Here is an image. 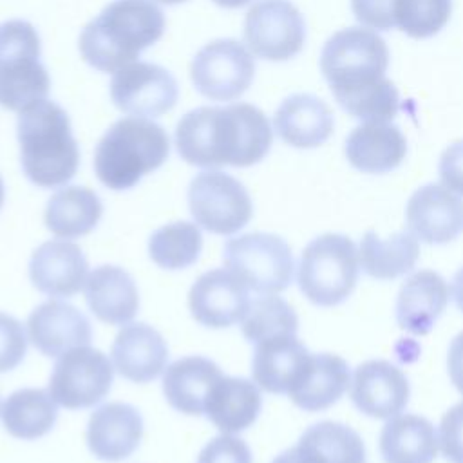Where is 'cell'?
<instances>
[{
    "label": "cell",
    "instance_id": "obj_25",
    "mask_svg": "<svg viewBox=\"0 0 463 463\" xmlns=\"http://www.w3.org/2000/svg\"><path fill=\"white\" fill-rule=\"evenodd\" d=\"M277 136L295 148L324 145L335 127L331 109L317 96L298 92L288 96L273 116Z\"/></svg>",
    "mask_w": 463,
    "mask_h": 463
},
{
    "label": "cell",
    "instance_id": "obj_47",
    "mask_svg": "<svg viewBox=\"0 0 463 463\" xmlns=\"http://www.w3.org/2000/svg\"><path fill=\"white\" fill-rule=\"evenodd\" d=\"M4 199H5V186H4V181H2V175H0V208L4 204Z\"/></svg>",
    "mask_w": 463,
    "mask_h": 463
},
{
    "label": "cell",
    "instance_id": "obj_9",
    "mask_svg": "<svg viewBox=\"0 0 463 463\" xmlns=\"http://www.w3.org/2000/svg\"><path fill=\"white\" fill-rule=\"evenodd\" d=\"M188 206L195 224L217 235H233L253 215V203L244 184L219 170H204L190 181Z\"/></svg>",
    "mask_w": 463,
    "mask_h": 463
},
{
    "label": "cell",
    "instance_id": "obj_14",
    "mask_svg": "<svg viewBox=\"0 0 463 463\" xmlns=\"http://www.w3.org/2000/svg\"><path fill=\"white\" fill-rule=\"evenodd\" d=\"M248 288L224 268L204 271L190 288L188 307L195 322L222 329L242 320L248 311Z\"/></svg>",
    "mask_w": 463,
    "mask_h": 463
},
{
    "label": "cell",
    "instance_id": "obj_24",
    "mask_svg": "<svg viewBox=\"0 0 463 463\" xmlns=\"http://www.w3.org/2000/svg\"><path fill=\"white\" fill-rule=\"evenodd\" d=\"M449 286L432 269L414 271L396 297V322L412 335H427L449 304Z\"/></svg>",
    "mask_w": 463,
    "mask_h": 463
},
{
    "label": "cell",
    "instance_id": "obj_31",
    "mask_svg": "<svg viewBox=\"0 0 463 463\" xmlns=\"http://www.w3.org/2000/svg\"><path fill=\"white\" fill-rule=\"evenodd\" d=\"M420 257L418 239L407 232H396L382 239L376 232H367L358 248L360 268L373 279L392 280L409 273Z\"/></svg>",
    "mask_w": 463,
    "mask_h": 463
},
{
    "label": "cell",
    "instance_id": "obj_10",
    "mask_svg": "<svg viewBox=\"0 0 463 463\" xmlns=\"http://www.w3.org/2000/svg\"><path fill=\"white\" fill-rule=\"evenodd\" d=\"M255 61L246 45L219 38L203 45L192 63L190 78L199 94L213 101H233L251 85Z\"/></svg>",
    "mask_w": 463,
    "mask_h": 463
},
{
    "label": "cell",
    "instance_id": "obj_46",
    "mask_svg": "<svg viewBox=\"0 0 463 463\" xmlns=\"http://www.w3.org/2000/svg\"><path fill=\"white\" fill-rule=\"evenodd\" d=\"M212 2L217 4V5H221V7H224V9H237V7L246 5V4L251 2V0H212Z\"/></svg>",
    "mask_w": 463,
    "mask_h": 463
},
{
    "label": "cell",
    "instance_id": "obj_37",
    "mask_svg": "<svg viewBox=\"0 0 463 463\" xmlns=\"http://www.w3.org/2000/svg\"><path fill=\"white\" fill-rule=\"evenodd\" d=\"M450 13L452 0H394L396 27L416 40L438 34Z\"/></svg>",
    "mask_w": 463,
    "mask_h": 463
},
{
    "label": "cell",
    "instance_id": "obj_13",
    "mask_svg": "<svg viewBox=\"0 0 463 463\" xmlns=\"http://www.w3.org/2000/svg\"><path fill=\"white\" fill-rule=\"evenodd\" d=\"M109 90L112 103L136 118H157L172 110L179 98L175 78L150 61H132L116 71Z\"/></svg>",
    "mask_w": 463,
    "mask_h": 463
},
{
    "label": "cell",
    "instance_id": "obj_22",
    "mask_svg": "<svg viewBox=\"0 0 463 463\" xmlns=\"http://www.w3.org/2000/svg\"><path fill=\"white\" fill-rule=\"evenodd\" d=\"M344 152L356 170L385 174L405 159L407 139L391 121H364L345 137Z\"/></svg>",
    "mask_w": 463,
    "mask_h": 463
},
{
    "label": "cell",
    "instance_id": "obj_44",
    "mask_svg": "<svg viewBox=\"0 0 463 463\" xmlns=\"http://www.w3.org/2000/svg\"><path fill=\"white\" fill-rule=\"evenodd\" d=\"M271 463H326L324 458L306 441L298 439L297 445L282 450Z\"/></svg>",
    "mask_w": 463,
    "mask_h": 463
},
{
    "label": "cell",
    "instance_id": "obj_32",
    "mask_svg": "<svg viewBox=\"0 0 463 463\" xmlns=\"http://www.w3.org/2000/svg\"><path fill=\"white\" fill-rule=\"evenodd\" d=\"M56 402L45 389L25 387L11 392L2 407L0 418L4 429L18 439H38L56 423Z\"/></svg>",
    "mask_w": 463,
    "mask_h": 463
},
{
    "label": "cell",
    "instance_id": "obj_49",
    "mask_svg": "<svg viewBox=\"0 0 463 463\" xmlns=\"http://www.w3.org/2000/svg\"><path fill=\"white\" fill-rule=\"evenodd\" d=\"M0 407H2V405H0Z\"/></svg>",
    "mask_w": 463,
    "mask_h": 463
},
{
    "label": "cell",
    "instance_id": "obj_12",
    "mask_svg": "<svg viewBox=\"0 0 463 463\" xmlns=\"http://www.w3.org/2000/svg\"><path fill=\"white\" fill-rule=\"evenodd\" d=\"M244 40L262 60H291L306 42L304 16L289 0H257L244 18Z\"/></svg>",
    "mask_w": 463,
    "mask_h": 463
},
{
    "label": "cell",
    "instance_id": "obj_3",
    "mask_svg": "<svg viewBox=\"0 0 463 463\" xmlns=\"http://www.w3.org/2000/svg\"><path fill=\"white\" fill-rule=\"evenodd\" d=\"M16 137L25 177L42 188L69 183L80 166V148L67 112L51 99H40L18 114Z\"/></svg>",
    "mask_w": 463,
    "mask_h": 463
},
{
    "label": "cell",
    "instance_id": "obj_26",
    "mask_svg": "<svg viewBox=\"0 0 463 463\" xmlns=\"http://www.w3.org/2000/svg\"><path fill=\"white\" fill-rule=\"evenodd\" d=\"M260 407L262 398L255 382L222 374L208 394L204 416L222 434H235L255 423Z\"/></svg>",
    "mask_w": 463,
    "mask_h": 463
},
{
    "label": "cell",
    "instance_id": "obj_36",
    "mask_svg": "<svg viewBox=\"0 0 463 463\" xmlns=\"http://www.w3.org/2000/svg\"><path fill=\"white\" fill-rule=\"evenodd\" d=\"M335 99L349 116L360 121H391L400 107L398 90L387 78L371 87L338 94Z\"/></svg>",
    "mask_w": 463,
    "mask_h": 463
},
{
    "label": "cell",
    "instance_id": "obj_40",
    "mask_svg": "<svg viewBox=\"0 0 463 463\" xmlns=\"http://www.w3.org/2000/svg\"><path fill=\"white\" fill-rule=\"evenodd\" d=\"M438 445L450 463H463V402L450 407L438 429Z\"/></svg>",
    "mask_w": 463,
    "mask_h": 463
},
{
    "label": "cell",
    "instance_id": "obj_48",
    "mask_svg": "<svg viewBox=\"0 0 463 463\" xmlns=\"http://www.w3.org/2000/svg\"><path fill=\"white\" fill-rule=\"evenodd\" d=\"M157 2L166 4V5H175V4H181V2H184V0H157Z\"/></svg>",
    "mask_w": 463,
    "mask_h": 463
},
{
    "label": "cell",
    "instance_id": "obj_43",
    "mask_svg": "<svg viewBox=\"0 0 463 463\" xmlns=\"http://www.w3.org/2000/svg\"><path fill=\"white\" fill-rule=\"evenodd\" d=\"M447 369H449L450 382L463 394V331L450 340L449 354H447Z\"/></svg>",
    "mask_w": 463,
    "mask_h": 463
},
{
    "label": "cell",
    "instance_id": "obj_28",
    "mask_svg": "<svg viewBox=\"0 0 463 463\" xmlns=\"http://www.w3.org/2000/svg\"><path fill=\"white\" fill-rule=\"evenodd\" d=\"M351 383L349 365L333 353L311 354L300 382L288 392L291 402L307 412H318L336 403Z\"/></svg>",
    "mask_w": 463,
    "mask_h": 463
},
{
    "label": "cell",
    "instance_id": "obj_8",
    "mask_svg": "<svg viewBox=\"0 0 463 463\" xmlns=\"http://www.w3.org/2000/svg\"><path fill=\"white\" fill-rule=\"evenodd\" d=\"M222 260L226 269L259 295L280 293L293 279L291 248L275 233L253 232L228 239Z\"/></svg>",
    "mask_w": 463,
    "mask_h": 463
},
{
    "label": "cell",
    "instance_id": "obj_6",
    "mask_svg": "<svg viewBox=\"0 0 463 463\" xmlns=\"http://www.w3.org/2000/svg\"><path fill=\"white\" fill-rule=\"evenodd\" d=\"M360 273L354 242L342 233H324L302 251L297 282L304 297L320 307L338 306L353 293Z\"/></svg>",
    "mask_w": 463,
    "mask_h": 463
},
{
    "label": "cell",
    "instance_id": "obj_23",
    "mask_svg": "<svg viewBox=\"0 0 463 463\" xmlns=\"http://www.w3.org/2000/svg\"><path fill=\"white\" fill-rule=\"evenodd\" d=\"M85 300L92 315L110 326H125L137 315L139 293L128 271L103 264L94 268L83 286Z\"/></svg>",
    "mask_w": 463,
    "mask_h": 463
},
{
    "label": "cell",
    "instance_id": "obj_34",
    "mask_svg": "<svg viewBox=\"0 0 463 463\" xmlns=\"http://www.w3.org/2000/svg\"><path fill=\"white\" fill-rule=\"evenodd\" d=\"M241 329L244 338L255 345L268 338L297 335L298 318L293 307L277 293L260 295L250 302Z\"/></svg>",
    "mask_w": 463,
    "mask_h": 463
},
{
    "label": "cell",
    "instance_id": "obj_15",
    "mask_svg": "<svg viewBox=\"0 0 463 463\" xmlns=\"http://www.w3.org/2000/svg\"><path fill=\"white\" fill-rule=\"evenodd\" d=\"M407 230L427 244H447L463 232V201L443 184H423L405 208Z\"/></svg>",
    "mask_w": 463,
    "mask_h": 463
},
{
    "label": "cell",
    "instance_id": "obj_21",
    "mask_svg": "<svg viewBox=\"0 0 463 463\" xmlns=\"http://www.w3.org/2000/svg\"><path fill=\"white\" fill-rule=\"evenodd\" d=\"M309 362L311 353L297 335L275 336L255 344L251 376L260 389L288 394L300 382Z\"/></svg>",
    "mask_w": 463,
    "mask_h": 463
},
{
    "label": "cell",
    "instance_id": "obj_29",
    "mask_svg": "<svg viewBox=\"0 0 463 463\" xmlns=\"http://www.w3.org/2000/svg\"><path fill=\"white\" fill-rule=\"evenodd\" d=\"M438 447L434 425L418 414H396L380 432V454L385 463H432Z\"/></svg>",
    "mask_w": 463,
    "mask_h": 463
},
{
    "label": "cell",
    "instance_id": "obj_45",
    "mask_svg": "<svg viewBox=\"0 0 463 463\" xmlns=\"http://www.w3.org/2000/svg\"><path fill=\"white\" fill-rule=\"evenodd\" d=\"M452 298L458 306L459 311H463V268H459L452 279V288H450Z\"/></svg>",
    "mask_w": 463,
    "mask_h": 463
},
{
    "label": "cell",
    "instance_id": "obj_17",
    "mask_svg": "<svg viewBox=\"0 0 463 463\" xmlns=\"http://www.w3.org/2000/svg\"><path fill=\"white\" fill-rule=\"evenodd\" d=\"M87 257L76 242L51 239L40 244L29 260V279L33 286L54 298L76 295L87 280Z\"/></svg>",
    "mask_w": 463,
    "mask_h": 463
},
{
    "label": "cell",
    "instance_id": "obj_7",
    "mask_svg": "<svg viewBox=\"0 0 463 463\" xmlns=\"http://www.w3.org/2000/svg\"><path fill=\"white\" fill-rule=\"evenodd\" d=\"M389 49L376 31L347 27L336 31L322 47L320 71L331 94H345L371 87L385 78Z\"/></svg>",
    "mask_w": 463,
    "mask_h": 463
},
{
    "label": "cell",
    "instance_id": "obj_39",
    "mask_svg": "<svg viewBox=\"0 0 463 463\" xmlns=\"http://www.w3.org/2000/svg\"><path fill=\"white\" fill-rule=\"evenodd\" d=\"M253 456L244 439L221 434L210 439L199 452L197 463H251Z\"/></svg>",
    "mask_w": 463,
    "mask_h": 463
},
{
    "label": "cell",
    "instance_id": "obj_41",
    "mask_svg": "<svg viewBox=\"0 0 463 463\" xmlns=\"http://www.w3.org/2000/svg\"><path fill=\"white\" fill-rule=\"evenodd\" d=\"M351 11L367 29L389 31L396 27L394 0H351Z\"/></svg>",
    "mask_w": 463,
    "mask_h": 463
},
{
    "label": "cell",
    "instance_id": "obj_5",
    "mask_svg": "<svg viewBox=\"0 0 463 463\" xmlns=\"http://www.w3.org/2000/svg\"><path fill=\"white\" fill-rule=\"evenodd\" d=\"M40 54V34L31 22L14 18L0 24V105L4 109L22 112L47 98L51 78Z\"/></svg>",
    "mask_w": 463,
    "mask_h": 463
},
{
    "label": "cell",
    "instance_id": "obj_16",
    "mask_svg": "<svg viewBox=\"0 0 463 463\" xmlns=\"http://www.w3.org/2000/svg\"><path fill=\"white\" fill-rule=\"evenodd\" d=\"M349 385L354 407L362 414L376 420H389L400 414L411 394L403 371L387 360H367L360 364Z\"/></svg>",
    "mask_w": 463,
    "mask_h": 463
},
{
    "label": "cell",
    "instance_id": "obj_11",
    "mask_svg": "<svg viewBox=\"0 0 463 463\" xmlns=\"http://www.w3.org/2000/svg\"><path fill=\"white\" fill-rule=\"evenodd\" d=\"M112 380L114 364L109 356L99 349L81 345L58 356L47 391L65 409H89L109 394Z\"/></svg>",
    "mask_w": 463,
    "mask_h": 463
},
{
    "label": "cell",
    "instance_id": "obj_42",
    "mask_svg": "<svg viewBox=\"0 0 463 463\" xmlns=\"http://www.w3.org/2000/svg\"><path fill=\"white\" fill-rule=\"evenodd\" d=\"M439 179L445 188L463 195V139L450 143L439 157Z\"/></svg>",
    "mask_w": 463,
    "mask_h": 463
},
{
    "label": "cell",
    "instance_id": "obj_30",
    "mask_svg": "<svg viewBox=\"0 0 463 463\" xmlns=\"http://www.w3.org/2000/svg\"><path fill=\"white\" fill-rule=\"evenodd\" d=\"M103 215L98 194L87 186H63L51 195L45 206V226L61 239H78L90 233Z\"/></svg>",
    "mask_w": 463,
    "mask_h": 463
},
{
    "label": "cell",
    "instance_id": "obj_4",
    "mask_svg": "<svg viewBox=\"0 0 463 463\" xmlns=\"http://www.w3.org/2000/svg\"><path fill=\"white\" fill-rule=\"evenodd\" d=\"M170 154L166 130L148 118H121L94 150V172L110 190H128L157 170Z\"/></svg>",
    "mask_w": 463,
    "mask_h": 463
},
{
    "label": "cell",
    "instance_id": "obj_18",
    "mask_svg": "<svg viewBox=\"0 0 463 463\" xmlns=\"http://www.w3.org/2000/svg\"><path fill=\"white\" fill-rule=\"evenodd\" d=\"M27 338L45 356L89 345L92 327L85 313L63 300H47L34 307L27 318Z\"/></svg>",
    "mask_w": 463,
    "mask_h": 463
},
{
    "label": "cell",
    "instance_id": "obj_1",
    "mask_svg": "<svg viewBox=\"0 0 463 463\" xmlns=\"http://www.w3.org/2000/svg\"><path fill=\"white\" fill-rule=\"evenodd\" d=\"M273 130L266 114L250 103L197 107L175 127V148L188 165L199 168L251 166L271 148Z\"/></svg>",
    "mask_w": 463,
    "mask_h": 463
},
{
    "label": "cell",
    "instance_id": "obj_20",
    "mask_svg": "<svg viewBox=\"0 0 463 463\" xmlns=\"http://www.w3.org/2000/svg\"><path fill=\"white\" fill-rule=\"evenodd\" d=\"M114 369L134 383L156 380L168 360V345L163 335L148 324H125L110 349Z\"/></svg>",
    "mask_w": 463,
    "mask_h": 463
},
{
    "label": "cell",
    "instance_id": "obj_27",
    "mask_svg": "<svg viewBox=\"0 0 463 463\" xmlns=\"http://www.w3.org/2000/svg\"><path fill=\"white\" fill-rule=\"evenodd\" d=\"M222 376L219 365L204 356H184L165 369L163 394L179 412L203 416L208 394Z\"/></svg>",
    "mask_w": 463,
    "mask_h": 463
},
{
    "label": "cell",
    "instance_id": "obj_19",
    "mask_svg": "<svg viewBox=\"0 0 463 463\" xmlns=\"http://www.w3.org/2000/svg\"><path fill=\"white\" fill-rule=\"evenodd\" d=\"M143 418L139 411L123 402L98 407L87 423V445L94 458L109 463L128 458L141 441Z\"/></svg>",
    "mask_w": 463,
    "mask_h": 463
},
{
    "label": "cell",
    "instance_id": "obj_35",
    "mask_svg": "<svg viewBox=\"0 0 463 463\" xmlns=\"http://www.w3.org/2000/svg\"><path fill=\"white\" fill-rule=\"evenodd\" d=\"M300 439L309 443L326 463H365V445L349 425L318 421L307 427Z\"/></svg>",
    "mask_w": 463,
    "mask_h": 463
},
{
    "label": "cell",
    "instance_id": "obj_2",
    "mask_svg": "<svg viewBox=\"0 0 463 463\" xmlns=\"http://www.w3.org/2000/svg\"><path fill=\"white\" fill-rule=\"evenodd\" d=\"M165 13L156 0H112L80 33L81 58L101 72L136 61L165 33Z\"/></svg>",
    "mask_w": 463,
    "mask_h": 463
},
{
    "label": "cell",
    "instance_id": "obj_38",
    "mask_svg": "<svg viewBox=\"0 0 463 463\" xmlns=\"http://www.w3.org/2000/svg\"><path fill=\"white\" fill-rule=\"evenodd\" d=\"M27 333L22 322L0 311V373L18 367L27 351Z\"/></svg>",
    "mask_w": 463,
    "mask_h": 463
},
{
    "label": "cell",
    "instance_id": "obj_33",
    "mask_svg": "<svg viewBox=\"0 0 463 463\" xmlns=\"http://www.w3.org/2000/svg\"><path fill=\"white\" fill-rule=\"evenodd\" d=\"M203 250V235L197 224L175 221L157 228L148 239V255L163 269H184L192 266Z\"/></svg>",
    "mask_w": 463,
    "mask_h": 463
}]
</instances>
